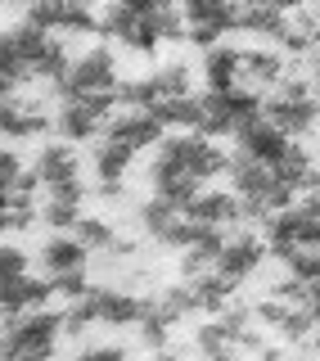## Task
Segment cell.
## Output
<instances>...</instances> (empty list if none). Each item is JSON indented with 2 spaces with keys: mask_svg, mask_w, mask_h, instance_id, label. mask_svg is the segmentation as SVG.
Returning a JSON list of instances; mask_svg holds the SVG:
<instances>
[{
  "mask_svg": "<svg viewBox=\"0 0 320 361\" xmlns=\"http://www.w3.org/2000/svg\"><path fill=\"white\" fill-rule=\"evenodd\" d=\"M14 276H27V253H23L18 244H5L0 240V285Z\"/></svg>",
  "mask_w": 320,
  "mask_h": 361,
  "instance_id": "d6a6232c",
  "label": "cell"
},
{
  "mask_svg": "<svg viewBox=\"0 0 320 361\" xmlns=\"http://www.w3.org/2000/svg\"><path fill=\"white\" fill-rule=\"evenodd\" d=\"M284 27H289V14L284 9H271V5H244L239 0V32H253V37H271L280 41Z\"/></svg>",
  "mask_w": 320,
  "mask_h": 361,
  "instance_id": "484cf974",
  "label": "cell"
},
{
  "mask_svg": "<svg viewBox=\"0 0 320 361\" xmlns=\"http://www.w3.org/2000/svg\"><path fill=\"white\" fill-rule=\"evenodd\" d=\"M199 104H203L199 131L216 140V135H239L248 122H257V118H261V104H266V95H257V90H248V86H235V90H203Z\"/></svg>",
  "mask_w": 320,
  "mask_h": 361,
  "instance_id": "8992f818",
  "label": "cell"
},
{
  "mask_svg": "<svg viewBox=\"0 0 320 361\" xmlns=\"http://www.w3.org/2000/svg\"><path fill=\"white\" fill-rule=\"evenodd\" d=\"M5 361H54L63 338V312H27L5 316Z\"/></svg>",
  "mask_w": 320,
  "mask_h": 361,
  "instance_id": "3957f363",
  "label": "cell"
},
{
  "mask_svg": "<svg viewBox=\"0 0 320 361\" xmlns=\"http://www.w3.org/2000/svg\"><path fill=\"white\" fill-rule=\"evenodd\" d=\"M190 285V293H194V307L199 312H208V316H221L226 307L235 302V280H226L221 271H203V276H194V280H185Z\"/></svg>",
  "mask_w": 320,
  "mask_h": 361,
  "instance_id": "d4e9b609",
  "label": "cell"
},
{
  "mask_svg": "<svg viewBox=\"0 0 320 361\" xmlns=\"http://www.w3.org/2000/svg\"><path fill=\"white\" fill-rule=\"evenodd\" d=\"M257 321H266L271 330L280 334V343H312V334H316V316L298 307V302H280V298H261L257 307H253Z\"/></svg>",
  "mask_w": 320,
  "mask_h": 361,
  "instance_id": "e0dca14e",
  "label": "cell"
},
{
  "mask_svg": "<svg viewBox=\"0 0 320 361\" xmlns=\"http://www.w3.org/2000/svg\"><path fill=\"white\" fill-rule=\"evenodd\" d=\"M289 361H320L316 353H302V357H289Z\"/></svg>",
  "mask_w": 320,
  "mask_h": 361,
  "instance_id": "74e56055",
  "label": "cell"
},
{
  "mask_svg": "<svg viewBox=\"0 0 320 361\" xmlns=\"http://www.w3.org/2000/svg\"><path fill=\"white\" fill-rule=\"evenodd\" d=\"M113 5L131 9V14H158V9H176L180 0H113Z\"/></svg>",
  "mask_w": 320,
  "mask_h": 361,
  "instance_id": "e575fe53",
  "label": "cell"
},
{
  "mask_svg": "<svg viewBox=\"0 0 320 361\" xmlns=\"http://www.w3.org/2000/svg\"><path fill=\"white\" fill-rule=\"evenodd\" d=\"M122 73H118V54L109 45H95V50L77 54L68 63V73L54 86H45L54 99H77V95H118Z\"/></svg>",
  "mask_w": 320,
  "mask_h": 361,
  "instance_id": "5b68a950",
  "label": "cell"
},
{
  "mask_svg": "<svg viewBox=\"0 0 320 361\" xmlns=\"http://www.w3.org/2000/svg\"><path fill=\"white\" fill-rule=\"evenodd\" d=\"M261 118L271 122V127H280L289 140H302V135L316 131L320 122V104H316V86L307 82V77H284L280 90H271L266 104H261Z\"/></svg>",
  "mask_w": 320,
  "mask_h": 361,
  "instance_id": "277c9868",
  "label": "cell"
},
{
  "mask_svg": "<svg viewBox=\"0 0 320 361\" xmlns=\"http://www.w3.org/2000/svg\"><path fill=\"white\" fill-rule=\"evenodd\" d=\"M221 172H230V154H226L212 135L171 131V135H163V145H158V154H154L149 185H154L158 199L185 208V203L203 190V180H216Z\"/></svg>",
  "mask_w": 320,
  "mask_h": 361,
  "instance_id": "6da1fadb",
  "label": "cell"
},
{
  "mask_svg": "<svg viewBox=\"0 0 320 361\" xmlns=\"http://www.w3.org/2000/svg\"><path fill=\"white\" fill-rule=\"evenodd\" d=\"M180 14H185V41L199 50H212L226 32H239V5L230 0H180Z\"/></svg>",
  "mask_w": 320,
  "mask_h": 361,
  "instance_id": "4fadbf2b",
  "label": "cell"
},
{
  "mask_svg": "<svg viewBox=\"0 0 320 361\" xmlns=\"http://www.w3.org/2000/svg\"><path fill=\"white\" fill-rule=\"evenodd\" d=\"M230 5H239V0H230Z\"/></svg>",
  "mask_w": 320,
  "mask_h": 361,
  "instance_id": "ab89813d",
  "label": "cell"
},
{
  "mask_svg": "<svg viewBox=\"0 0 320 361\" xmlns=\"http://www.w3.org/2000/svg\"><path fill=\"white\" fill-rule=\"evenodd\" d=\"M271 172H276V180L284 190H293V195H298V190H307V180H312V172H316V163H312V154H307V145H298L293 140V149L280 158L276 167H271Z\"/></svg>",
  "mask_w": 320,
  "mask_h": 361,
  "instance_id": "83f0119b",
  "label": "cell"
},
{
  "mask_svg": "<svg viewBox=\"0 0 320 361\" xmlns=\"http://www.w3.org/2000/svg\"><path fill=\"white\" fill-rule=\"evenodd\" d=\"M185 217L226 231V226H239V221H244V203H239L235 190H199V195L185 203Z\"/></svg>",
  "mask_w": 320,
  "mask_h": 361,
  "instance_id": "d6986e66",
  "label": "cell"
},
{
  "mask_svg": "<svg viewBox=\"0 0 320 361\" xmlns=\"http://www.w3.org/2000/svg\"><path fill=\"white\" fill-rule=\"evenodd\" d=\"M284 77H289V68H284L280 50H244V59H239V86L257 90V95L280 90Z\"/></svg>",
  "mask_w": 320,
  "mask_h": 361,
  "instance_id": "7402d4cb",
  "label": "cell"
},
{
  "mask_svg": "<svg viewBox=\"0 0 320 361\" xmlns=\"http://www.w3.org/2000/svg\"><path fill=\"white\" fill-rule=\"evenodd\" d=\"M158 14H163V9H158ZM158 14H131V9H122V5H113V0H109L104 14H99V37H113L122 50L140 54V59H154L158 45H167Z\"/></svg>",
  "mask_w": 320,
  "mask_h": 361,
  "instance_id": "9c48e42d",
  "label": "cell"
},
{
  "mask_svg": "<svg viewBox=\"0 0 320 361\" xmlns=\"http://www.w3.org/2000/svg\"><path fill=\"white\" fill-rule=\"evenodd\" d=\"M27 23L54 37H95L99 32V14L95 0H27Z\"/></svg>",
  "mask_w": 320,
  "mask_h": 361,
  "instance_id": "7c38bea8",
  "label": "cell"
},
{
  "mask_svg": "<svg viewBox=\"0 0 320 361\" xmlns=\"http://www.w3.org/2000/svg\"><path fill=\"white\" fill-rule=\"evenodd\" d=\"M239 59H244V50L239 45H212V50H203V86L208 90H235L239 86Z\"/></svg>",
  "mask_w": 320,
  "mask_h": 361,
  "instance_id": "cb8c5ba5",
  "label": "cell"
},
{
  "mask_svg": "<svg viewBox=\"0 0 320 361\" xmlns=\"http://www.w3.org/2000/svg\"><path fill=\"white\" fill-rule=\"evenodd\" d=\"M316 104H320V82H316Z\"/></svg>",
  "mask_w": 320,
  "mask_h": 361,
  "instance_id": "f35d334b",
  "label": "cell"
},
{
  "mask_svg": "<svg viewBox=\"0 0 320 361\" xmlns=\"http://www.w3.org/2000/svg\"><path fill=\"white\" fill-rule=\"evenodd\" d=\"M235 140H239V154H244V158H257V163H266V167H276L280 158L293 149V140H289V135H284L280 127H271L266 118L248 122V127L239 131Z\"/></svg>",
  "mask_w": 320,
  "mask_h": 361,
  "instance_id": "44dd1931",
  "label": "cell"
},
{
  "mask_svg": "<svg viewBox=\"0 0 320 361\" xmlns=\"http://www.w3.org/2000/svg\"><path fill=\"white\" fill-rule=\"evenodd\" d=\"M54 298V285L45 276H14L0 285V316H27V312H41L45 302Z\"/></svg>",
  "mask_w": 320,
  "mask_h": 361,
  "instance_id": "ffe728a7",
  "label": "cell"
},
{
  "mask_svg": "<svg viewBox=\"0 0 320 361\" xmlns=\"http://www.w3.org/2000/svg\"><path fill=\"white\" fill-rule=\"evenodd\" d=\"M230 190L239 195V203H244L248 221H271L276 212L293 208V190H284L266 163L244 158V154L230 158Z\"/></svg>",
  "mask_w": 320,
  "mask_h": 361,
  "instance_id": "7a4b0ae2",
  "label": "cell"
},
{
  "mask_svg": "<svg viewBox=\"0 0 320 361\" xmlns=\"http://www.w3.org/2000/svg\"><path fill=\"white\" fill-rule=\"evenodd\" d=\"M54 127V113L45 109V95H14L0 109V135L5 140H32Z\"/></svg>",
  "mask_w": 320,
  "mask_h": 361,
  "instance_id": "2e32d148",
  "label": "cell"
},
{
  "mask_svg": "<svg viewBox=\"0 0 320 361\" xmlns=\"http://www.w3.org/2000/svg\"><path fill=\"white\" fill-rule=\"evenodd\" d=\"M266 240H257L253 231H230L226 235V244H221V253H216V262L212 271H221L226 280H235V285H244L248 276H257L261 262H266Z\"/></svg>",
  "mask_w": 320,
  "mask_h": 361,
  "instance_id": "9a60e30c",
  "label": "cell"
},
{
  "mask_svg": "<svg viewBox=\"0 0 320 361\" xmlns=\"http://www.w3.org/2000/svg\"><path fill=\"white\" fill-rule=\"evenodd\" d=\"M280 45L289 54H312V50H320V18L312 14V9H298V14H289V27H284V37H280Z\"/></svg>",
  "mask_w": 320,
  "mask_h": 361,
  "instance_id": "4316f807",
  "label": "cell"
},
{
  "mask_svg": "<svg viewBox=\"0 0 320 361\" xmlns=\"http://www.w3.org/2000/svg\"><path fill=\"white\" fill-rule=\"evenodd\" d=\"M37 262H41V271H45V280L77 276V271H86V267H90V248H86L82 240H77L73 231H54L50 240L41 244Z\"/></svg>",
  "mask_w": 320,
  "mask_h": 361,
  "instance_id": "ac0fdd59",
  "label": "cell"
},
{
  "mask_svg": "<svg viewBox=\"0 0 320 361\" xmlns=\"http://www.w3.org/2000/svg\"><path fill=\"white\" fill-rule=\"evenodd\" d=\"M118 95H77V99H59L54 109V131L59 140L68 145H86V140H99L109 131V122L118 118Z\"/></svg>",
  "mask_w": 320,
  "mask_h": 361,
  "instance_id": "ba28073f",
  "label": "cell"
},
{
  "mask_svg": "<svg viewBox=\"0 0 320 361\" xmlns=\"http://www.w3.org/2000/svg\"><path fill=\"white\" fill-rule=\"evenodd\" d=\"M73 235L90 248V253H99V257H104L109 248L118 244V231H113V221H109V217H82V221L73 226Z\"/></svg>",
  "mask_w": 320,
  "mask_h": 361,
  "instance_id": "f546056e",
  "label": "cell"
},
{
  "mask_svg": "<svg viewBox=\"0 0 320 361\" xmlns=\"http://www.w3.org/2000/svg\"><path fill=\"white\" fill-rule=\"evenodd\" d=\"M257 361H289V357H284V348H261Z\"/></svg>",
  "mask_w": 320,
  "mask_h": 361,
  "instance_id": "8d00e7d4",
  "label": "cell"
},
{
  "mask_svg": "<svg viewBox=\"0 0 320 361\" xmlns=\"http://www.w3.org/2000/svg\"><path fill=\"white\" fill-rule=\"evenodd\" d=\"M68 361H127V348L122 343H86V348H77Z\"/></svg>",
  "mask_w": 320,
  "mask_h": 361,
  "instance_id": "836d02e7",
  "label": "cell"
},
{
  "mask_svg": "<svg viewBox=\"0 0 320 361\" xmlns=\"http://www.w3.org/2000/svg\"><path fill=\"white\" fill-rule=\"evenodd\" d=\"M86 212H82V199H68V195H45L41 203V221L45 226H54V231H73L77 221H82Z\"/></svg>",
  "mask_w": 320,
  "mask_h": 361,
  "instance_id": "f1b7e54d",
  "label": "cell"
},
{
  "mask_svg": "<svg viewBox=\"0 0 320 361\" xmlns=\"http://www.w3.org/2000/svg\"><path fill=\"white\" fill-rule=\"evenodd\" d=\"M41 176V190L45 195H68V199H86V180H82V158L68 140H45L37 158H32Z\"/></svg>",
  "mask_w": 320,
  "mask_h": 361,
  "instance_id": "8fae6325",
  "label": "cell"
},
{
  "mask_svg": "<svg viewBox=\"0 0 320 361\" xmlns=\"http://www.w3.org/2000/svg\"><path fill=\"white\" fill-rule=\"evenodd\" d=\"M302 307H307V312H312L316 321H320V280L312 285V293H307V302H302Z\"/></svg>",
  "mask_w": 320,
  "mask_h": 361,
  "instance_id": "d590c367",
  "label": "cell"
},
{
  "mask_svg": "<svg viewBox=\"0 0 320 361\" xmlns=\"http://www.w3.org/2000/svg\"><path fill=\"white\" fill-rule=\"evenodd\" d=\"M18 37V54H23V68H27V82H41V86H54L59 77L68 73V45L54 37V32H41L32 23L14 27Z\"/></svg>",
  "mask_w": 320,
  "mask_h": 361,
  "instance_id": "30bf717a",
  "label": "cell"
},
{
  "mask_svg": "<svg viewBox=\"0 0 320 361\" xmlns=\"http://www.w3.org/2000/svg\"><path fill=\"white\" fill-rule=\"evenodd\" d=\"M0 82H14V86L27 82V68H23V54H18V37H14V32H0Z\"/></svg>",
  "mask_w": 320,
  "mask_h": 361,
  "instance_id": "4dcf8cb0",
  "label": "cell"
},
{
  "mask_svg": "<svg viewBox=\"0 0 320 361\" xmlns=\"http://www.w3.org/2000/svg\"><path fill=\"white\" fill-rule=\"evenodd\" d=\"M180 95H194V68L185 59L158 63L154 73L131 77V82L118 86V104L122 109H154V104H163V99H180Z\"/></svg>",
  "mask_w": 320,
  "mask_h": 361,
  "instance_id": "52a82bcc",
  "label": "cell"
},
{
  "mask_svg": "<svg viewBox=\"0 0 320 361\" xmlns=\"http://www.w3.org/2000/svg\"><path fill=\"white\" fill-rule=\"evenodd\" d=\"M284 271L298 276V280H307V285H316V280H320V248H298V253L284 262Z\"/></svg>",
  "mask_w": 320,
  "mask_h": 361,
  "instance_id": "1f68e13d",
  "label": "cell"
},
{
  "mask_svg": "<svg viewBox=\"0 0 320 361\" xmlns=\"http://www.w3.org/2000/svg\"><path fill=\"white\" fill-rule=\"evenodd\" d=\"M135 149H127L122 140H113V135H99L95 145H90V172H95V190L99 199H122V180L127 172L135 167Z\"/></svg>",
  "mask_w": 320,
  "mask_h": 361,
  "instance_id": "5bb4252c",
  "label": "cell"
},
{
  "mask_svg": "<svg viewBox=\"0 0 320 361\" xmlns=\"http://www.w3.org/2000/svg\"><path fill=\"white\" fill-rule=\"evenodd\" d=\"M163 122L154 118V113H144V109H127V113H118V118L109 122V131L104 135H113V140H122L127 149H154V145H163Z\"/></svg>",
  "mask_w": 320,
  "mask_h": 361,
  "instance_id": "603a6c76",
  "label": "cell"
}]
</instances>
